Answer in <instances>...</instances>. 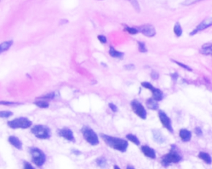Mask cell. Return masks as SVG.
I'll use <instances>...</instances> for the list:
<instances>
[{
	"label": "cell",
	"instance_id": "25",
	"mask_svg": "<svg viewBox=\"0 0 212 169\" xmlns=\"http://www.w3.org/2000/svg\"><path fill=\"white\" fill-rule=\"evenodd\" d=\"M34 103L40 108H47L49 106V103L43 100H38L35 102Z\"/></svg>",
	"mask_w": 212,
	"mask_h": 169
},
{
	"label": "cell",
	"instance_id": "33",
	"mask_svg": "<svg viewBox=\"0 0 212 169\" xmlns=\"http://www.w3.org/2000/svg\"><path fill=\"white\" fill-rule=\"evenodd\" d=\"M131 3L132 4V5L133 6L134 8L135 9V10L138 12L139 11V5L138 3L136 1H131Z\"/></svg>",
	"mask_w": 212,
	"mask_h": 169
},
{
	"label": "cell",
	"instance_id": "1",
	"mask_svg": "<svg viewBox=\"0 0 212 169\" xmlns=\"http://www.w3.org/2000/svg\"><path fill=\"white\" fill-rule=\"evenodd\" d=\"M101 136L105 143L110 147L122 152H124L127 151L128 146L127 141L104 134H101Z\"/></svg>",
	"mask_w": 212,
	"mask_h": 169
},
{
	"label": "cell",
	"instance_id": "9",
	"mask_svg": "<svg viewBox=\"0 0 212 169\" xmlns=\"http://www.w3.org/2000/svg\"><path fill=\"white\" fill-rule=\"evenodd\" d=\"M211 26H212V16L203 21L199 25L197 26V27L193 30H192L190 33V35L192 36L195 35V34H197L198 32L203 30Z\"/></svg>",
	"mask_w": 212,
	"mask_h": 169
},
{
	"label": "cell",
	"instance_id": "22",
	"mask_svg": "<svg viewBox=\"0 0 212 169\" xmlns=\"http://www.w3.org/2000/svg\"><path fill=\"white\" fill-rule=\"evenodd\" d=\"M174 32L177 37H181L182 34V29L181 24L179 22H176L174 27Z\"/></svg>",
	"mask_w": 212,
	"mask_h": 169
},
{
	"label": "cell",
	"instance_id": "17",
	"mask_svg": "<svg viewBox=\"0 0 212 169\" xmlns=\"http://www.w3.org/2000/svg\"><path fill=\"white\" fill-rule=\"evenodd\" d=\"M153 138H154L155 141H156L157 143L161 144L164 142L165 138H164V136H163V135L159 130H153Z\"/></svg>",
	"mask_w": 212,
	"mask_h": 169
},
{
	"label": "cell",
	"instance_id": "26",
	"mask_svg": "<svg viewBox=\"0 0 212 169\" xmlns=\"http://www.w3.org/2000/svg\"><path fill=\"white\" fill-rule=\"evenodd\" d=\"M13 115V113L10 111H0V118H8Z\"/></svg>",
	"mask_w": 212,
	"mask_h": 169
},
{
	"label": "cell",
	"instance_id": "32",
	"mask_svg": "<svg viewBox=\"0 0 212 169\" xmlns=\"http://www.w3.org/2000/svg\"><path fill=\"white\" fill-rule=\"evenodd\" d=\"M55 97V93L54 92H52L50 94H48L44 96L40 97L39 98H42V99H52Z\"/></svg>",
	"mask_w": 212,
	"mask_h": 169
},
{
	"label": "cell",
	"instance_id": "15",
	"mask_svg": "<svg viewBox=\"0 0 212 169\" xmlns=\"http://www.w3.org/2000/svg\"><path fill=\"white\" fill-rule=\"evenodd\" d=\"M151 91L153 93V99L155 100H156V101L162 100V99H163V93L160 89L155 88L153 87V89L151 90Z\"/></svg>",
	"mask_w": 212,
	"mask_h": 169
},
{
	"label": "cell",
	"instance_id": "12",
	"mask_svg": "<svg viewBox=\"0 0 212 169\" xmlns=\"http://www.w3.org/2000/svg\"><path fill=\"white\" fill-rule=\"evenodd\" d=\"M141 150L145 156H147L150 159H154L156 157L155 151L153 149H152V147H149L148 146H141Z\"/></svg>",
	"mask_w": 212,
	"mask_h": 169
},
{
	"label": "cell",
	"instance_id": "42",
	"mask_svg": "<svg viewBox=\"0 0 212 169\" xmlns=\"http://www.w3.org/2000/svg\"><path fill=\"white\" fill-rule=\"evenodd\" d=\"M114 169H120V167H119L118 166L116 165H115L114 166Z\"/></svg>",
	"mask_w": 212,
	"mask_h": 169
},
{
	"label": "cell",
	"instance_id": "29",
	"mask_svg": "<svg viewBox=\"0 0 212 169\" xmlns=\"http://www.w3.org/2000/svg\"><path fill=\"white\" fill-rule=\"evenodd\" d=\"M125 31H127V32H128L130 34H136L138 33V30L133 28V27H125V28L124 29Z\"/></svg>",
	"mask_w": 212,
	"mask_h": 169
},
{
	"label": "cell",
	"instance_id": "24",
	"mask_svg": "<svg viewBox=\"0 0 212 169\" xmlns=\"http://www.w3.org/2000/svg\"><path fill=\"white\" fill-rule=\"evenodd\" d=\"M96 163L100 167H105L107 165V160L104 157H99L96 160Z\"/></svg>",
	"mask_w": 212,
	"mask_h": 169
},
{
	"label": "cell",
	"instance_id": "30",
	"mask_svg": "<svg viewBox=\"0 0 212 169\" xmlns=\"http://www.w3.org/2000/svg\"><path fill=\"white\" fill-rule=\"evenodd\" d=\"M173 62H174L175 63H176L177 65H178L180 66L181 67L184 68V69H185V70H188V71H192V69H191L189 66H187V65H184V64H183V63H182L178 62H177V61H176V60H173Z\"/></svg>",
	"mask_w": 212,
	"mask_h": 169
},
{
	"label": "cell",
	"instance_id": "34",
	"mask_svg": "<svg viewBox=\"0 0 212 169\" xmlns=\"http://www.w3.org/2000/svg\"><path fill=\"white\" fill-rule=\"evenodd\" d=\"M109 107L112 110V111H114V112H117L118 111L117 107L115 104H114L113 103H109Z\"/></svg>",
	"mask_w": 212,
	"mask_h": 169
},
{
	"label": "cell",
	"instance_id": "3",
	"mask_svg": "<svg viewBox=\"0 0 212 169\" xmlns=\"http://www.w3.org/2000/svg\"><path fill=\"white\" fill-rule=\"evenodd\" d=\"M31 132L35 137L41 139H47L50 138L51 136L50 128L45 125H35L31 129Z\"/></svg>",
	"mask_w": 212,
	"mask_h": 169
},
{
	"label": "cell",
	"instance_id": "31",
	"mask_svg": "<svg viewBox=\"0 0 212 169\" xmlns=\"http://www.w3.org/2000/svg\"><path fill=\"white\" fill-rule=\"evenodd\" d=\"M141 86H142L143 87H145L147 89H150V91L153 87V85L152 84H150V82H141Z\"/></svg>",
	"mask_w": 212,
	"mask_h": 169
},
{
	"label": "cell",
	"instance_id": "37",
	"mask_svg": "<svg viewBox=\"0 0 212 169\" xmlns=\"http://www.w3.org/2000/svg\"><path fill=\"white\" fill-rule=\"evenodd\" d=\"M24 169H35L34 167L29 163L28 162H25L24 163Z\"/></svg>",
	"mask_w": 212,
	"mask_h": 169
},
{
	"label": "cell",
	"instance_id": "36",
	"mask_svg": "<svg viewBox=\"0 0 212 169\" xmlns=\"http://www.w3.org/2000/svg\"><path fill=\"white\" fill-rule=\"evenodd\" d=\"M195 133L198 136H201L203 134L202 131L201 130L200 128L199 127H197L195 128Z\"/></svg>",
	"mask_w": 212,
	"mask_h": 169
},
{
	"label": "cell",
	"instance_id": "6",
	"mask_svg": "<svg viewBox=\"0 0 212 169\" xmlns=\"http://www.w3.org/2000/svg\"><path fill=\"white\" fill-rule=\"evenodd\" d=\"M32 123L31 120L24 117L16 119L15 120H13L8 122V126L13 129H17V128L26 129V128H29L32 125Z\"/></svg>",
	"mask_w": 212,
	"mask_h": 169
},
{
	"label": "cell",
	"instance_id": "39",
	"mask_svg": "<svg viewBox=\"0 0 212 169\" xmlns=\"http://www.w3.org/2000/svg\"><path fill=\"white\" fill-rule=\"evenodd\" d=\"M151 76L152 78L153 79H158V78H159V74L157 72L155 71H153L152 74H151Z\"/></svg>",
	"mask_w": 212,
	"mask_h": 169
},
{
	"label": "cell",
	"instance_id": "40",
	"mask_svg": "<svg viewBox=\"0 0 212 169\" xmlns=\"http://www.w3.org/2000/svg\"><path fill=\"white\" fill-rule=\"evenodd\" d=\"M195 3V2H193V1H189V2H187V1H185V2L184 3V5H190V4H192V3Z\"/></svg>",
	"mask_w": 212,
	"mask_h": 169
},
{
	"label": "cell",
	"instance_id": "20",
	"mask_svg": "<svg viewBox=\"0 0 212 169\" xmlns=\"http://www.w3.org/2000/svg\"><path fill=\"white\" fill-rule=\"evenodd\" d=\"M109 54L110 55V56H112V57H114V58H122L124 55V53L122 52L118 51L116 50L112 46H110V49H109Z\"/></svg>",
	"mask_w": 212,
	"mask_h": 169
},
{
	"label": "cell",
	"instance_id": "41",
	"mask_svg": "<svg viewBox=\"0 0 212 169\" xmlns=\"http://www.w3.org/2000/svg\"><path fill=\"white\" fill-rule=\"evenodd\" d=\"M127 169H135L133 166H131V165H128L127 166Z\"/></svg>",
	"mask_w": 212,
	"mask_h": 169
},
{
	"label": "cell",
	"instance_id": "14",
	"mask_svg": "<svg viewBox=\"0 0 212 169\" xmlns=\"http://www.w3.org/2000/svg\"><path fill=\"white\" fill-rule=\"evenodd\" d=\"M8 141L11 144H12L18 149H22L23 143L18 138L14 136H11L9 137Z\"/></svg>",
	"mask_w": 212,
	"mask_h": 169
},
{
	"label": "cell",
	"instance_id": "5",
	"mask_svg": "<svg viewBox=\"0 0 212 169\" xmlns=\"http://www.w3.org/2000/svg\"><path fill=\"white\" fill-rule=\"evenodd\" d=\"M82 134L86 141L93 146H96L99 143V138L93 130L88 127H84L81 130Z\"/></svg>",
	"mask_w": 212,
	"mask_h": 169
},
{
	"label": "cell",
	"instance_id": "4",
	"mask_svg": "<svg viewBox=\"0 0 212 169\" xmlns=\"http://www.w3.org/2000/svg\"><path fill=\"white\" fill-rule=\"evenodd\" d=\"M32 162L38 167H42L46 161V156L44 152L37 147H32L30 150Z\"/></svg>",
	"mask_w": 212,
	"mask_h": 169
},
{
	"label": "cell",
	"instance_id": "7",
	"mask_svg": "<svg viewBox=\"0 0 212 169\" xmlns=\"http://www.w3.org/2000/svg\"><path fill=\"white\" fill-rule=\"evenodd\" d=\"M131 107L132 110L137 116L143 120H145L147 119V111L143 105L138 100H133L131 103Z\"/></svg>",
	"mask_w": 212,
	"mask_h": 169
},
{
	"label": "cell",
	"instance_id": "21",
	"mask_svg": "<svg viewBox=\"0 0 212 169\" xmlns=\"http://www.w3.org/2000/svg\"><path fill=\"white\" fill-rule=\"evenodd\" d=\"M198 157L205 161L208 164H211L212 162V159L211 156L206 152H200L198 154Z\"/></svg>",
	"mask_w": 212,
	"mask_h": 169
},
{
	"label": "cell",
	"instance_id": "23",
	"mask_svg": "<svg viewBox=\"0 0 212 169\" xmlns=\"http://www.w3.org/2000/svg\"><path fill=\"white\" fill-rule=\"evenodd\" d=\"M126 138L129 140L131 142H132L133 144L138 146L140 144V142L138 139V138L135 136L134 135H132V134H128L127 136H126Z\"/></svg>",
	"mask_w": 212,
	"mask_h": 169
},
{
	"label": "cell",
	"instance_id": "8",
	"mask_svg": "<svg viewBox=\"0 0 212 169\" xmlns=\"http://www.w3.org/2000/svg\"><path fill=\"white\" fill-rule=\"evenodd\" d=\"M158 115H159L160 122H161L163 127L164 128H166L171 133H173L174 130H173V128L172 127L171 120L168 117L166 113L164 111H163V110H160L159 113H158Z\"/></svg>",
	"mask_w": 212,
	"mask_h": 169
},
{
	"label": "cell",
	"instance_id": "38",
	"mask_svg": "<svg viewBox=\"0 0 212 169\" xmlns=\"http://www.w3.org/2000/svg\"><path fill=\"white\" fill-rule=\"evenodd\" d=\"M125 68L128 71H131V70H135V66L134 65H132V64H130V65H125Z\"/></svg>",
	"mask_w": 212,
	"mask_h": 169
},
{
	"label": "cell",
	"instance_id": "10",
	"mask_svg": "<svg viewBox=\"0 0 212 169\" xmlns=\"http://www.w3.org/2000/svg\"><path fill=\"white\" fill-rule=\"evenodd\" d=\"M139 30L144 35L152 37L156 35V30L155 27L150 24H145L140 26L139 28Z\"/></svg>",
	"mask_w": 212,
	"mask_h": 169
},
{
	"label": "cell",
	"instance_id": "2",
	"mask_svg": "<svg viewBox=\"0 0 212 169\" xmlns=\"http://www.w3.org/2000/svg\"><path fill=\"white\" fill-rule=\"evenodd\" d=\"M182 160V157L177 151L176 146L172 145L170 152L161 159V164L164 167L169 166L172 163H178Z\"/></svg>",
	"mask_w": 212,
	"mask_h": 169
},
{
	"label": "cell",
	"instance_id": "19",
	"mask_svg": "<svg viewBox=\"0 0 212 169\" xmlns=\"http://www.w3.org/2000/svg\"><path fill=\"white\" fill-rule=\"evenodd\" d=\"M13 44V40H8V41H6L2 43L1 44H0V54L10 49Z\"/></svg>",
	"mask_w": 212,
	"mask_h": 169
},
{
	"label": "cell",
	"instance_id": "27",
	"mask_svg": "<svg viewBox=\"0 0 212 169\" xmlns=\"http://www.w3.org/2000/svg\"><path fill=\"white\" fill-rule=\"evenodd\" d=\"M138 50L140 52L145 53L147 51V49L145 43L141 42H138Z\"/></svg>",
	"mask_w": 212,
	"mask_h": 169
},
{
	"label": "cell",
	"instance_id": "28",
	"mask_svg": "<svg viewBox=\"0 0 212 169\" xmlns=\"http://www.w3.org/2000/svg\"><path fill=\"white\" fill-rule=\"evenodd\" d=\"M23 104L19 102H10V101H5V100H2L0 101V105H21Z\"/></svg>",
	"mask_w": 212,
	"mask_h": 169
},
{
	"label": "cell",
	"instance_id": "18",
	"mask_svg": "<svg viewBox=\"0 0 212 169\" xmlns=\"http://www.w3.org/2000/svg\"><path fill=\"white\" fill-rule=\"evenodd\" d=\"M200 52L203 54L206 55H212V44L206 43L202 46V50Z\"/></svg>",
	"mask_w": 212,
	"mask_h": 169
},
{
	"label": "cell",
	"instance_id": "35",
	"mask_svg": "<svg viewBox=\"0 0 212 169\" xmlns=\"http://www.w3.org/2000/svg\"><path fill=\"white\" fill-rule=\"evenodd\" d=\"M98 38L102 43H107V38H106V37L104 35H98Z\"/></svg>",
	"mask_w": 212,
	"mask_h": 169
},
{
	"label": "cell",
	"instance_id": "13",
	"mask_svg": "<svg viewBox=\"0 0 212 169\" xmlns=\"http://www.w3.org/2000/svg\"><path fill=\"white\" fill-rule=\"evenodd\" d=\"M179 136L184 142H188L192 138V133L190 131L186 129H182L180 130Z\"/></svg>",
	"mask_w": 212,
	"mask_h": 169
},
{
	"label": "cell",
	"instance_id": "16",
	"mask_svg": "<svg viewBox=\"0 0 212 169\" xmlns=\"http://www.w3.org/2000/svg\"><path fill=\"white\" fill-rule=\"evenodd\" d=\"M146 105H147V107L149 109H151L153 110H156L159 108V105H158L157 101L155 100L154 99H152V98H150L147 100Z\"/></svg>",
	"mask_w": 212,
	"mask_h": 169
},
{
	"label": "cell",
	"instance_id": "11",
	"mask_svg": "<svg viewBox=\"0 0 212 169\" xmlns=\"http://www.w3.org/2000/svg\"><path fill=\"white\" fill-rule=\"evenodd\" d=\"M58 135L65 139L69 141H75V137L73 131L68 128H64L58 130Z\"/></svg>",
	"mask_w": 212,
	"mask_h": 169
}]
</instances>
